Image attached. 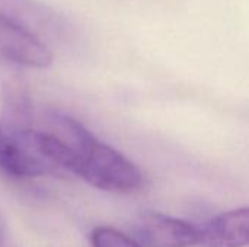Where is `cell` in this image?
I'll return each mask as SVG.
<instances>
[{
  "label": "cell",
  "instance_id": "1",
  "mask_svg": "<svg viewBox=\"0 0 249 247\" xmlns=\"http://www.w3.org/2000/svg\"><path fill=\"white\" fill-rule=\"evenodd\" d=\"M51 121L74 151L71 173L90 186L107 192L128 194L142 185L140 169L123 153L98 140L77 119L55 112L51 115Z\"/></svg>",
  "mask_w": 249,
  "mask_h": 247
},
{
  "label": "cell",
  "instance_id": "2",
  "mask_svg": "<svg viewBox=\"0 0 249 247\" xmlns=\"http://www.w3.org/2000/svg\"><path fill=\"white\" fill-rule=\"evenodd\" d=\"M0 19L45 47L51 39L64 36L70 25L57 10L36 0H0Z\"/></svg>",
  "mask_w": 249,
  "mask_h": 247
},
{
  "label": "cell",
  "instance_id": "3",
  "mask_svg": "<svg viewBox=\"0 0 249 247\" xmlns=\"http://www.w3.org/2000/svg\"><path fill=\"white\" fill-rule=\"evenodd\" d=\"M137 239L147 247H194L200 242V229L162 213H147L136 226Z\"/></svg>",
  "mask_w": 249,
  "mask_h": 247
},
{
  "label": "cell",
  "instance_id": "4",
  "mask_svg": "<svg viewBox=\"0 0 249 247\" xmlns=\"http://www.w3.org/2000/svg\"><path fill=\"white\" fill-rule=\"evenodd\" d=\"M0 55L15 64L32 68H45L53 63V52L48 47L1 19Z\"/></svg>",
  "mask_w": 249,
  "mask_h": 247
},
{
  "label": "cell",
  "instance_id": "5",
  "mask_svg": "<svg viewBox=\"0 0 249 247\" xmlns=\"http://www.w3.org/2000/svg\"><path fill=\"white\" fill-rule=\"evenodd\" d=\"M249 240V210L241 207L225 211L200 229L201 247H247Z\"/></svg>",
  "mask_w": 249,
  "mask_h": 247
},
{
  "label": "cell",
  "instance_id": "6",
  "mask_svg": "<svg viewBox=\"0 0 249 247\" xmlns=\"http://www.w3.org/2000/svg\"><path fill=\"white\" fill-rule=\"evenodd\" d=\"M0 172L18 179L38 178L50 167L18 143L0 124Z\"/></svg>",
  "mask_w": 249,
  "mask_h": 247
},
{
  "label": "cell",
  "instance_id": "7",
  "mask_svg": "<svg viewBox=\"0 0 249 247\" xmlns=\"http://www.w3.org/2000/svg\"><path fill=\"white\" fill-rule=\"evenodd\" d=\"M18 143L32 130V105L25 90L7 87L3 102V125Z\"/></svg>",
  "mask_w": 249,
  "mask_h": 247
},
{
  "label": "cell",
  "instance_id": "8",
  "mask_svg": "<svg viewBox=\"0 0 249 247\" xmlns=\"http://www.w3.org/2000/svg\"><path fill=\"white\" fill-rule=\"evenodd\" d=\"M92 247H143L130 236L109 226H98L90 233Z\"/></svg>",
  "mask_w": 249,
  "mask_h": 247
}]
</instances>
